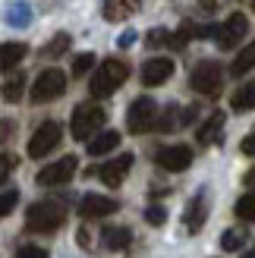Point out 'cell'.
<instances>
[{"label": "cell", "mask_w": 255, "mask_h": 258, "mask_svg": "<svg viewBox=\"0 0 255 258\" xmlns=\"http://www.w3.org/2000/svg\"><path fill=\"white\" fill-rule=\"evenodd\" d=\"M63 221H67V205L57 199L35 202L29 208V214H25V227L32 233H54L57 227H63Z\"/></svg>", "instance_id": "obj_1"}, {"label": "cell", "mask_w": 255, "mask_h": 258, "mask_svg": "<svg viewBox=\"0 0 255 258\" xmlns=\"http://www.w3.org/2000/svg\"><path fill=\"white\" fill-rule=\"evenodd\" d=\"M130 79V67H126L123 60H104L101 67L95 70V76H92V85H88V92H92V98H107V95H113L117 88Z\"/></svg>", "instance_id": "obj_2"}, {"label": "cell", "mask_w": 255, "mask_h": 258, "mask_svg": "<svg viewBox=\"0 0 255 258\" xmlns=\"http://www.w3.org/2000/svg\"><path fill=\"white\" fill-rule=\"evenodd\" d=\"M107 120V113L104 107H98V104H79L73 110V123H70V133L73 139H79V142H88L92 136H98V129L104 126Z\"/></svg>", "instance_id": "obj_3"}, {"label": "cell", "mask_w": 255, "mask_h": 258, "mask_svg": "<svg viewBox=\"0 0 255 258\" xmlns=\"http://www.w3.org/2000/svg\"><path fill=\"white\" fill-rule=\"evenodd\" d=\"M63 92H67V73L57 70V67H50V70H44L35 79V85H32V101H35V104H47V101H57Z\"/></svg>", "instance_id": "obj_4"}, {"label": "cell", "mask_w": 255, "mask_h": 258, "mask_svg": "<svg viewBox=\"0 0 255 258\" xmlns=\"http://www.w3.org/2000/svg\"><path fill=\"white\" fill-rule=\"evenodd\" d=\"M221 82H224V73L214 60H202L199 67L189 73V85H193V92L205 95V98H214L221 92Z\"/></svg>", "instance_id": "obj_5"}, {"label": "cell", "mask_w": 255, "mask_h": 258, "mask_svg": "<svg viewBox=\"0 0 255 258\" xmlns=\"http://www.w3.org/2000/svg\"><path fill=\"white\" fill-rule=\"evenodd\" d=\"M60 139H63V126L60 123H54V120L41 123L32 133V139H29V158H35V161L38 158H47V154L60 145Z\"/></svg>", "instance_id": "obj_6"}, {"label": "cell", "mask_w": 255, "mask_h": 258, "mask_svg": "<svg viewBox=\"0 0 255 258\" xmlns=\"http://www.w3.org/2000/svg\"><path fill=\"white\" fill-rule=\"evenodd\" d=\"M158 120V104H155V98H136L133 104H130V113H126V129L130 133H148L151 126H155Z\"/></svg>", "instance_id": "obj_7"}, {"label": "cell", "mask_w": 255, "mask_h": 258, "mask_svg": "<svg viewBox=\"0 0 255 258\" xmlns=\"http://www.w3.org/2000/svg\"><path fill=\"white\" fill-rule=\"evenodd\" d=\"M76 167H79V158H76V154H67V158L41 167L35 179H38V186H67L76 176Z\"/></svg>", "instance_id": "obj_8"}, {"label": "cell", "mask_w": 255, "mask_h": 258, "mask_svg": "<svg viewBox=\"0 0 255 258\" xmlns=\"http://www.w3.org/2000/svg\"><path fill=\"white\" fill-rule=\"evenodd\" d=\"M246 35H249V19L243 16V13L227 16V22L214 29V38H218V47H221V50H233Z\"/></svg>", "instance_id": "obj_9"}, {"label": "cell", "mask_w": 255, "mask_h": 258, "mask_svg": "<svg viewBox=\"0 0 255 258\" xmlns=\"http://www.w3.org/2000/svg\"><path fill=\"white\" fill-rule=\"evenodd\" d=\"M155 164L161 170H170V173H183L189 164H193V148L189 145H167L155 154Z\"/></svg>", "instance_id": "obj_10"}, {"label": "cell", "mask_w": 255, "mask_h": 258, "mask_svg": "<svg viewBox=\"0 0 255 258\" xmlns=\"http://www.w3.org/2000/svg\"><path fill=\"white\" fill-rule=\"evenodd\" d=\"M133 164H136V158L130 151H123L120 158H113V161H107L104 167H98V176H101V183L104 186H110V189H117L126 176H130V170H133Z\"/></svg>", "instance_id": "obj_11"}, {"label": "cell", "mask_w": 255, "mask_h": 258, "mask_svg": "<svg viewBox=\"0 0 255 258\" xmlns=\"http://www.w3.org/2000/svg\"><path fill=\"white\" fill-rule=\"evenodd\" d=\"M170 76H173V60H167V57H155V60H148L145 67H142V85H148V88L164 85Z\"/></svg>", "instance_id": "obj_12"}, {"label": "cell", "mask_w": 255, "mask_h": 258, "mask_svg": "<svg viewBox=\"0 0 255 258\" xmlns=\"http://www.w3.org/2000/svg\"><path fill=\"white\" fill-rule=\"evenodd\" d=\"M117 211V202L107 199V196H85L79 202V214L82 217H107Z\"/></svg>", "instance_id": "obj_13"}, {"label": "cell", "mask_w": 255, "mask_h": 258, "mask_svg": "<svg viewBox=\"0 0 255 258\" xmlns=\"http://www.w3.org/2000/svg\"><path fill=\"white\" fill-rule=\"evenodd\" d=\"M205 221H208V196L199 192V196L186 205V227L193 230V233H199V230L205 227Z\"/></svg>", "instance_id": "obj_14"}, {"label": "cell", "mask_w": 255, "mask_h": 258, "mask_svg": "<svg viewBox=\"0 0 255 258\" xmlns=\"http://www.w3.org/2000/svg\"><path fill=\"white\" fill-rule=\"evenodd\" d=\"M142 10V0H104V19L107 22H123Z\"/></svg>", "instance_id": "obj_15"}, {"label": "cell", "mask_w": 255, "mask_h": 258, "mask_svg": "<svg viewBox=\"0 0 255 258\" xmlns=\"http://www.w3.org/2000/svg\"><path fill=\"white\" fill-rule=\"evenodd\" d=\"M101 239H104V246L110 252H126V249H130V242H133V230L130 227H104Z\"/></svg>", "instance_id": "obj_16"}, {"label": "cell", "mask_w": 255, "mask_h": 258, "mask_svg": "<svg viewBox=\"0 0 255 258\" xmlns=\"http://www.w3.org/2000/svg\"><path fill=\"white\" fill-rule=\"evenodd\" d=\"M117 145H120V133L117 129H107V133L92 136V142H88V154H92V158H101V154H110Z\"/></svg>", "instance_id": "obj_17"}, {"label": "cell", "mask_w": 255, "mask_h": 258, "mask_svg": "<svg viewBox=\"0 0 255 258\" xmlns=\"http://www.w3.org/2000/svg\"><path fill=\"white\" fill-rule=\"evenodd\" d=\"M25 54H29V47H25L22 41H7V44H0V67H4V70H16L19 63L25 60Z\"/></svg>", "instance_id": "obj_18"}, {"label": "cell", "mask_w": 255, "mask_h": 258, "mask_svg": "<svg viewBox=\"0 0 255 258\" xmlns=\"http://www.w3.org/2000/svg\"><path fill=\"white\" fill-rule=\"evenodd\" d=\"M224 123H227V117H224L221 110H214L211 117H208V123L199 129V142H202V145H214V142L221 139V129H224Z\"/></svg>", "instance_id": "obj_19"}, {"label": "cell", "mask_w": 255, "mask_h": 258, "mask_svg": "<svg viewBox=\"0 0 255 258\" xmlns=\"http://www.w3.org/2000/svg\"><path fill=\"white\" fill-rule=\"evenodd\" d=\"M230 107L239 110V113H246V110L255 107V82H246V85H239V88H236L233 98H230Z\"/></svg>", "instance_id": "obj_20"}, {"label": "cell", "mask_w": 255, "mask_h": 258, "mask_svg": "<svg viewBox=\"0 0 255 258\" xmlns=\"http://www.w3.org/2000/svg\"><path fill=\"white\" fill-rule=\"evenodd\" d=\"M246 239H249L246 227H230V230H224V236H221V249L224 252H239L246 246Z\"/></svg>", "instance_id": "obj_21"}, {"label": "cell", "mask_w": 255, "mask_h": 258, "mask_svg": "<svg viewBox=\"0 0 255 258\" xmlns=\"http://www.w3.org/2000/svg\"><path fill=\"white\" fill-rule=\"evenodd\" d=\"M249 70H255V41H249L243 50H239L236 60H233V67H230L233 76H243V73H249Z\"/></svg>", "instance_id": "obj_22"}, {"label": "cell", "mask_w": 255, "mask_h": 258, "mask_svg": "<svg viewBox=\"0 0 255 258\" xmlns=\"http://www.w3.org/2000/svg\"><path fill=\"white\" fill-rule=\"evenodd\" d=\"M32 22V10L25 4H13L7 10V25H16V29H25V25Z\"/></svg>", "instance_id": "obj_23"}, {"label": "cell", "mask_w": 255, "mask_h": 258, "mask_svg": "<svg viewBox=\"0 0 255 258\" xmlns=\"http://www.w3.org/2000/svg\"><path fill=\"white\" fill-rule=\"evenodd\" d=\"M236 217L246 221V224H255V192H246V196L236 202Z\"/></svg>", "instance_id": "obj_24"}, {"label": "cell", "mask_w": 255, "mask_h": 258, "mask_svg": "<svg viewBox=\"0 0 255 258\" xmlns=\"http://www.w3.org/2000/svg\"><path fill=\"white\" fill-rule=\"evenodd\" d=\"M22 88H25V76H22V73H16V76H13V79L4 85V98L10 101V104H16V101L22 98Z\"/></svg>", "instance_id": "obj_25"}, {"label": "cell", "mask_w": 255, "mask_h": 258, "mask_svg": "<svg viewBox=\"0 0 255 258\" xmlns=\"http://www.w3.org/2000/svg\"><path fill=\"white\" fill-rule=\"evenodd\" d=\"M67 47H70V35H63V32H60V35L50 38V44L41 50V54H44V57H57V54H63Z\"/></svg>", "instance_id": "obj_26"}, {"label": "cell", "mask_w": 255, "mask_h": 258, "mask_svg": "<svg viewBox=\"0 0 255 258\" xmlns=\"http://www.w3.org/2000/svg\"><path fill=\"white\" fill-rule=\"evenodd\" d=\"M145 44H148V47H161V44H173V35H170L167 29H151V32L145 35Z\"/></svg>", "instance_id": "obj_27"}, {"label": "cell", "mask_w": 255, "mask_h": 258, "mask_svg": "<svg viewBox=\"0 0 255 258\" xmlns=\"http://www.w3.org/2000/svg\"><path fill=\"white\" fill-rule=\"evenodd\" d=\"M92 67H95V54H79L73 60V76H85Z\"/></svg>", "instance_id": "obj_28"}, {"label": "cell", "mask_w": 255, "mask_h": 258, "mask_svg": "<svg viewBox=\"0 0 255 258\" xmlns=\"http://www.w3.org/2000/svg\"><path fill=\"white\" fill-rule=\"evenodd\" d=\"M16 202H19V192L16 189H7L4 196H0V217H7L13 208H16Z\"/></svg>", "instance_id": "obj_29"}, {"label": "cell", "mask_w": 255, "mask_h": 258, "mask_svg": "<svg viewBox=\"0 0 255 258\" xmlns=\"http://www.w3.org/2000/svg\"><path fill=\"white\" fill-rule=\"evenodd\" d=\"M16 258H50V255H47V249L25 242V246H19V249H16Z\"/></svg>", "instance_id": "obj_30"}, {"label": "cell", "mask_w": 255, "mask_h": 258, "mask_svg": "<svg viewBox=\"0 0 255 258\" xmlns=\"http://www.w3.org/2000/svg\"><path fill=\"white\" fill-rule=\"evenodd\" d=\"M145 221H148L151 227H161L164 221H167V208H161V205H151V208L145 211Z\"/></svg>", "instance_id": "obj_31"}, {"label": "cell", "mask_w": 255, "mask_h": 258, "mask_svg": "<svg viewBox=\"0 0 255 258\" xmlns=\"http://www.w3.org/2000/svg\"><path fill=\"white\" fill-rule=\"evenodd\" d=\"M13 167H16V158H13V154H0V183H7Z\"/></svg>", "instance_id": "obj_32"}, {"label": "cell", "mask_w": 255, "mask_h": 258, "mask_svg": "<svg viewBox=\"0 0 255 258\" xmlns=\"http://www.w3.org/2000/svg\"><path fill=\"white\" fill-rule=\"evenodd\" d=\"M239 151H243V154H255V133L239 142Z\"/></svg>", "instance_id": "obj_33"}, {"label": "cell", "mask_w": 255, "mask_h": 258, "mask_svg": "<svg viewBox=\"0 0 255 258\" xmlns=\"http://www.w3.org/2000/svg\"><path fill=\"white\" fill-rule=\"evenodd\" d=\"M10 136H13V123L10 120H0V145H4Z\"/></svg>", "instance_id": "obj_34"}, {"label": "cell", "mask_w": 255, "mask_h": 258, "mask_svg": "<svg viewBox=\"0 0 255 258\" xmlns=\"http://www.w3.org/2000/svg\"><path fill=\"white\" fill-rule=\"evenodd\" d=\"M133 44H136V32L130 29V32H123V35H120V47H133Z\"/></svg>", "instance_id": "obj_35"}, {"label": "cell", "mask_w": 255, "mask_h": 258, "mask_svg": "<svg viewBox=\"0 0 255 258\" xmlns=\"http://www.w3.org/2000/svg\"><path fill=\"white\" fill-rule=\"evenodd\" d=\"M79 246H82V249H92V239H88V230H79Z\"/></svg>", "instance_id": "obj_36"}, {"label": "cell", "mask_w": 255, "mask_h": 258, "mask_svg": "<svg viewBox=\"0 0 255 258\" xmlns=\"http://www.w3.org/2000/svg\"><path fill=\"white\" fill-rule=\"evenodd\" d=\"M243 183H246V186H255V167H252V170L243 176Z\"/></svg>", "instance_id": "obj_37"}, {"label": "cell", "mask_w": 255, "mask_h": 258, "mask_svg": "<svg viewBox=\"0 0 255 258\" xmlns=\"http://www.w3.org/2000/svg\"><path fill=\"white\" fill-rule=\"evenodd\" d=\"M243 258H255V246H252L249 252H243Z\"/></svg>", "instance_id": "obj_38"}]
</instances>
